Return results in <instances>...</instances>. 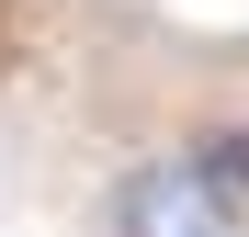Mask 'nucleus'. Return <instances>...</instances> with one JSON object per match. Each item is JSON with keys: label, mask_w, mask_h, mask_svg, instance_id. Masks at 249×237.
Wrapping results in <instances>:
<instances>
[{"label": "nucleus", "mask_w": 249, "mask_h": 237, "mask_svg": "<svg viewBox=\"0 0 249 237\" xmlns=\"http://www.w3.org/2000/svg\"><path fill=\"white\" fill-rule=\"evenodd\" d=\"M181 158H193V170H204V181L227 192V204H249V113H227V125H204V136H193Z\"/></svg>", "instance_id": "f03ea898"}, {"label": "nucleus", "mask_w": 249, "mask_h": 237, "mask_svg": "<svg viewBox=\"0 0 249 237\" xmlns=\"http://www.w3.org/2000/svg\"><path fill=\"white\" fill-rule=\"evenodd\" d=\"M102 226L113 237H238V204L193 170V158H136V170L113 181Z\"/></svg>", "instance_id": "f257e3e1"}]
</instances>
